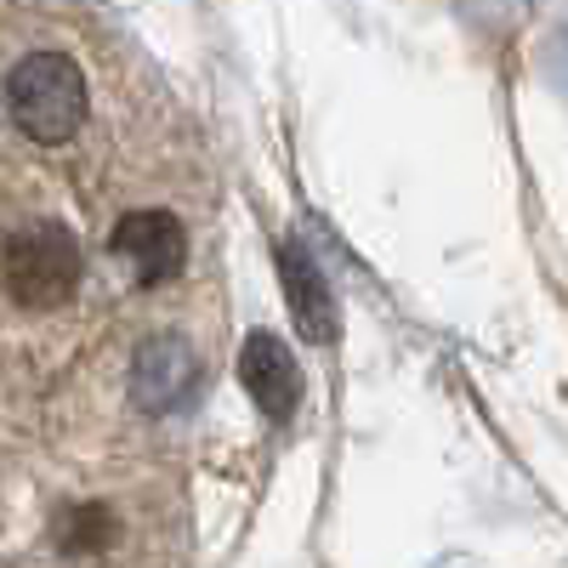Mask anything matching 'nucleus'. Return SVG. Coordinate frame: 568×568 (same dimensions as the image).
I'll use <instances>...</instances> for the list:
<instances>
[{"instance_id": "5", "label": "nucleus", "mask_w": 568, "mask_h": 568, "mask_svg": "<svg viewBox=\"0 0 568 568\" xmlns=\"http://www.w3.org/2000/svg\"><path fill=\"white\" fill-rule=\"evenodd\" d=\"M240 382L251 393V404L284 426V420H296L302 398H307V375L296 364V353L284 347V336H273V329H251L245 347H240Z\"/></svg>"}, {"instance_id": "6", "label": "nucleus", "mask_w": 568, "mask_h": 568, "mask_svg": "<svg viewBox=\"0 0 568 568\" xmlns=\"http://www.w3.org/2000/svg\"><path fill=\"white\" fill-rule=\"evenodd\" d=\"M114 256L136 273L142 291H154V284L176 278L182 262H187V240H182V222L160 205L149 211H131L114 222Z\"/></svg>"}, {"instance_id": "1", "label": "nucleus", "mask_w": 568, "mask_h": 568, "mask_svg": "<svg viewBox=\"0 0 568 568\" xmlns=\"http://www.w3.org/2000/svg\"><path fill=\"white\" fill-rule=\"evenodd\" d=\"M7 114L12 125L40 142V149H58L69 142L85 120V74L69 52H29L12 63L7 74Z\"/></svg>"}, {"instance_id": "7", "label": "nucleus", "mask_w": 568, "mask_h": 568, "mask_svg": "<svg viewBox=\"0 0 568 568\" xmlns=\"http://www.w3.org/2000/svg\"><path fill=\"white\" fill-rule=\"evenodd\" d=\"M114 535H120V524H114L103 506H80V511H69L63 524H58V546L69 557H98L103 546H114Z\"/></svg>"}, {"instance_id": "3", "label": "nucleus", "mask_w": 568, "mask_h": 568, "mask_svg": "<svg viewBox=\"0 0 568 568\" xmlns=\"http://www.w3.org/2000/svg\"><path fill=\"white\" fill-rule=\"evenodd\" d=\"M273 267H278V291H284V307H291L296 329L313 347H336L342 342V302H336V291H329L324 262L302 240H278Z\"/></svg>"}, {"instance_id": "8", "label": "nucleus", "mask_w": 568, "mask_h": 568, "mask_svg": "<svg viewBox=\"0 0 568 568\" xmlns=\"http://www.w3.org/2000/svg\"><path fill=\"white\" fill-rule=\"evenodd\" d=\"M551 80H557V85L568 91V29H562V34L551 40Z\"/></svg>"}, {"instance_id": "2", "label": "nucleus", "mask_w": 568, "mask_h": 568, "mask_svg": "<svg viewBox=\"0 0 568 568\" xmlns=\"http://www.w3.org/2000/svg\"><path fill=\"white\" fill-rule=\"evenodd\" d=\"M80 273H85V256H80V240L63 227V222H34V227H18L12 245H7V291L18 307H58L80 291Z\"/></svg>"}, {"instance_id": "4", "label": "nucleus", "mask_w": 568, "mask_h": 568, "mask_svg": "<svg viewBox=\"0 0 568 568\" xmlns=\"http://www.w3.org/2000/svg\"><path fill=\"white\" fill-rule=\"evenodd\" d=\"M194 393H200V358L182 336L160 329L131 353V404L142 415H176Z\"/></svg>"}]
</instances>
